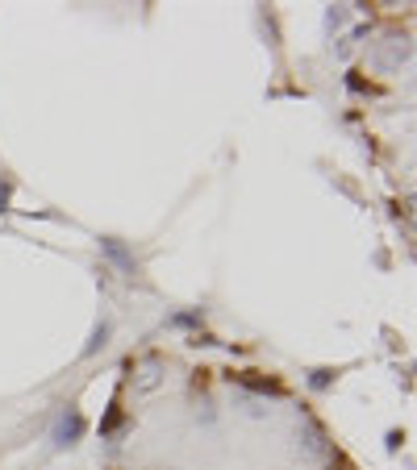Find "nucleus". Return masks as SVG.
<instances>
[{
    "mask_svg": "<svg viewBox=\"0 0 417 470\" xmlns=\"http://www.w3.org/2000/svg\"><path fill=\"white\" fill-rule=\"evenodd\" d=\"M409 59V46L401 38H388L384 46H376L371 50V67H380V71H392V67H401V63Z\"/></svg>",
    "mask_w": 417,
    "mask_h": 470,
    "instance_id": "nucleus-1",
    "label": "nucleus"
},
{
    "mask_svg": "<svg viewBox=\"0 0 417 470\" xmlns=\"http://www.w3.org/2000/svg\"><path fill=\"white\" fill-rule=\"evenodd\" d=\"M80 429H84V421H80V416H76V412H71L67 421L59 425V437H63V441H71V437H80Z\"/></svg>",
    "mask_w": 417,
    "mask_h": 470,
    "instance_id": "nucleus-2",
    "label": "nucleus"
}]
</instances>
